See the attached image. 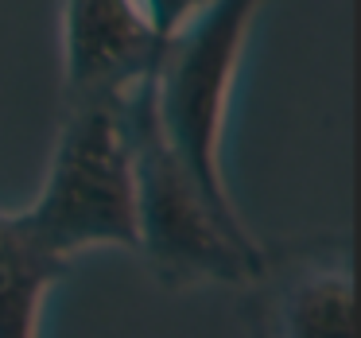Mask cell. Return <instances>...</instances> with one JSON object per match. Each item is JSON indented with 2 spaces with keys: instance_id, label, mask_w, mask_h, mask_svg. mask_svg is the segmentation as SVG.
Instances as JSON below:
<instances>
[{
  "instance_id": "1",
  "label": "cell",
  "mask_w": 361,
  "mask_h": 338,
  "mask_svg": "<svg viewBox=\"0 0 361 338\" xmlns=\"http://www.w3.org/2000/svg\"><path fill=\"white\" fill-rule=\"evenodd\" d=\"M136 156V253L167 288L249 284L264 265V245L202 195L171 152L156 117L152 78L125 94Z\"/></svg>"
},
{
  "instance_id": "2",
  "label": "cell",
  "mask_w": 361,
  "mask_h": 338,
  "mask_svg": "<svg viewBox=\"0 0 361 338\" xmlns=\"http://www.w3.org/2000/svg\"><path fill=\"white\" fill-rule=\"evenodd\" d=\"M20 218L63 260L97 245L136 249V156L125 94L66 102L47 179Z\"/></svg>"
},
{
  "instance_id": "3",
  "label": "cell",
  "mask_w": 361,
  "mask_h": 338,
  "mask_svg": "<svg viewBox=\"0 0 361 338\" xmlns=\"http://www.w3.org/2000/svg\"><path fill=\"white\" fill-rule=\"evenodd\" d=\"M260 4L264 0H210L164 43L152 74L156 117L171 152L195 175L202 195L233 222H241V214L221 175V136L237 63Z\"/></svg>"
},
{
  "instance_id": "4",
  "label": "cell",
  "mask_w": 361,
  "mask_h": 338,
  "mask_svg": "<svg viewBox=\"0 0 361 338\" xmlns=\"http://www.w3.org/2000/svg\"><path fill=\"white\" fill-rule=\"evenodd\" d=\"M245 307L252 338H357L353 253L345 237L291 241L268 253Z\"/></svg>"
},
{
  "instance_id": "5",
  "label": "cell",
  "mask_w": 361,
  "mask_h": 338,
  "mask_svg": "<svg viewBox=\"0 0 361 338\" xmlns=\"http://www.w3.org/2000/svg\"><path fill=\"white\" fill-rule=\"evenodd\" d=\"M140 0H63V82L71 97H121L164 55Z\"/></svg>"
},
{
  "instance_id": "6",
  "label": "cell",
  "mask_w": 361,
  "mask_h": 338,
  "mask_svg": "<svg viewBox=\"0 0 361 338\" xmlns=\"http://www.w3.org/2000/svg\"><path fill=\"white\" fill-rule=\"evenodd\" d=\"M71 260L47 253L20 210H0V338H39L43 299Z\"/></svg>"
},
{
  "instance_id": "7",
  "label": "cell",
  "mask_w": 361,
  "mask_h": 338,
  "mask_svg": "<svg viewBox=\"0 0 361 338\" xmlns=\"http://www.w3.org/2000/svg\"><path fill=\"white\" fill-rule=\"evenodd\" d=\"M144 12H148L152 28L159 32V40H171L183 24H187L195 12H202L210 0H140Z\"/></svg>"
}]
</instances>
